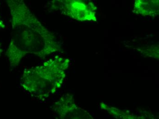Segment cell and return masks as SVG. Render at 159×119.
Masks as SVG:
<instances>
[{
	"mask_svg": "<svg viewBox=\"0 0 159 119\" xmlns=\"http://www.w3.org/2000/svg\"><path fill=\"white\" fill-rule=\"evenodd\" d=\"M53 110L59 119H94L88 111L77 104L71 94L62 95L54 103Z\"/></svg>",
	"mask_w": 159,
	"mask_h": 119,
	"instance_id": "4",
	"label": "cell"
},
{
	"mask_svg": "<svg viewBox=\"0 0 159 119\" xmlns=\"http://www.w3.org/2000/svg\"><path fill=\"white\" fill-rule=\"evenodd\" d=\"M0 5H1V3H0ZM5 25L2 19L1 14H0V30H3L5 28Z\"/></svg>",
	"mask_w": 159,
	"mask_h": 119,
	"instance_id": "7",
	"label": "cell"
},
{
	"mask_svg": "<svg viewBox=\"0 0 159 119\" xmlns=\"http://www.w3.org/2000/svg\"><path fill=\"white\" fill-rule=\"evenodd\" d=\"M70 64L68 59L56 56L40 65L24 70L20 85L33 97L44 100L61 88Z\"/></svg>",
	"mask_w": 159,
	"mask_h": 119,
	"instance_id": "2",
	"label": "cell"
},
{
	"mask_svg": "<svg viewBox=\"0 0 159 119\" xmlns=\"http://www.w3.org/2000/svg\"><path fill=\"white\" fill-rule=\"evenodd\" d=\"M11 21V39L5 53L11 68L27 55L41 58L62 51L55 34L45 27L22 0H7Z\"/></svg>",
	"mask_w": 159,
	"mask_h": 119,
	"instance_id": "1",
	"label": "cell"
},
{
	"mask_svg": "<svg viewBox=\"0 0 159 119\" xmlns=\"http://www.w3.org/2000/svg\"><path fill=\"white\" fill-rule=\"evenodd\" d=\"M3 52V50L2 46V43H0V56L2 54Z\"/></svg>",
	"mask_w": 159,
	"mask_h": 119,
	"instance_id": "8",
	"label": "cell"
},
{
	"mask_svg": "<svg viewBox=\"0 0 159 119\" xmlns=\"http://www.w3.org/2000/svg\"><path fill=\"white\" fill-rule=\"evenodd\" d=\"M159 0H136L134 4V12L143 16L157 17L159 14Z\"/></svg>",
	"mask_w": 159,
	"mask_h": 119,
	"instance_id": "6",
	"label": "cell"
},
{
	"mask_svg": "<svg viewBox=\"0 0 159 119\" xmlns=\"http://www.w3.org/2000/svg\"><path fill=\"white\" fill-rule=\"evenodd\" d=\"M51 10L80 22L97 21V7L93 3L82 0H59L49 2Z\"/></svg>",
	"mask_w": 159,
	"mask_h": 119,
	"instance_id": "3",
	"label": "cell"
},
{
	"mask_svg": "<svg viewBox=\"0 0 159 119\" xmlns=\"http://www.w3.org/2000/svg\"><path fill=\"white\" fill-rule=\"evenodd\" d=\"M100 107L102 111H105L116 119H156L153 114L147 111L140 110L131 112L111 106L103 102L101 103Z\"/></svg>",
	"mask_w": 159,
	"mask_h": 119,
	"instance_id": "5",
	"label": "cell"
}]
</instances>
